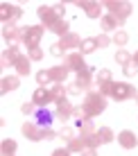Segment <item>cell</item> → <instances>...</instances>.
<instances>
[{
	"instance_id": "cell-1",
	"label": "cell",
	"mask_w": 138,
	"mask_h": 156,
	"mask_svg": "<svg viewBox=\"0 0 138 156\" xmlns=\"http://www.w3.org/2000/svg\"><path fill=\"white\" fill-rule=\"evenodd\" d=\"M82 106L86 109V113L91 115V118H97L104 109H107V98H104L97 88H93V90H88V93H86V98H84V104H82Z\"/></svg>"
},
{
	"instance_id": "cell-2",
	"label": "cell",
	"mask_w": 138,
	"mask_h": 156,
	"mask_svg": "<svg viewBox=\"0 0 138 156\" xmlns=\"http://www.w3.org/2000/svg\"><path fill=\"white\" fill-rule=\"evenodd\" d=\"M104 9H109V14L120 23V27H122V23L131 16V12H134L131 2H125V0H107V2H104Z\"/></svg>"
},
{
	"instance_id": "cell-3",
	"label": "cell",
	"mask_w": 138,
	"mask_h": 156,
	"mask_svg": "<svg viewBox=\"0 0 138 156\" xmlns=\"http://www.w3.org/2000/svg\"><path fill=\"white\" fill-rule=\"evenodd\" d=\"M43 34H45V27H43V25H27V27H23V41H20V43H23L27 50L39 48Z\"/></svg>"
},
{
	"instance_id": "cell-4",
	"label": "cell",
	"mask_w": 138,
	"mask_h": 156,
	"mask_svg": "<svg viewBox=\"0 0 138 156\" xmlns=\"http://www.w3.org/2000/svg\"><path fill=\"white\" fill-rule=\"evenodd\" d=\"M109 98H111V100H115V102H125V100H129V98H138V93H136V88H134L131 84L113 82V84H111V93H109Z\"/></svg>"
},
{
	"instance_id": "cell-5",
	"label": "cell",
	"mask_w": 138,
	"mask_h": 156,
	"mask_svg": "<svg viewBox=\"0 0 138 156\" xmlns=\"http://www.w3.org/2000/svg\"><path fill=\"white\" fill-rule=\"evenodd\" d=\"M23 16V9L18 7V5H0V20H2V25H16V20Z\"/></svg>"
},
{
	"instance_id": "cell-6",
	"label": "cell",
	"mask_w": 138,
	"mask_h": 156,
	"mask_svg": "<svg viewBox=\"0 0 138 156\" xmlns=\"http://www.w3.org/2000/svg\"><path fill=\"white\" fill-rule=\"evenodd\" d=\"M2 39L9 43V48H18V43L23 41V27H16V25H2Z\"/></svg>"
},
{
	"instance_id": "cell-7",
	"label": "cell",
	"mask_w": 138,
	"mask_h": 156,
	"mask_svg": "<svg viewBox=\"0 0 138 156\" xmlns=\"http://www.w3.org/2000/svg\"><path fill=\"white\" fill-rule=\"evenodd\" d=\"M23 136L27 138V140H32V143H39V140H43V127H39L34 120H27L23 125Z\"/></svg>"
},
{
	"instance_id": "cell-8",
	"label": "cell",
	"mask_w": 138,
	"mask_h": 156,
	"mask_svg": "<svg viewBox=\"0 0 138 156\" xmlns=\"http://www.w3.org/2000/svg\"><path fill=\"white\" fill-rule=\"evenodd\" d=\"M39 20H41V25H43V27H48L50 30L52 25L57 23V20H59V16H57V12H55V7H48V5H41L39 7Z\"/></svg>"
},
{
	"instance_id": "cell-9",
	"label": "cell",
	"mask_w": 138,
	"mask_h": 156,
	"mask_svg": "<svg viewBox=\"0 0 138 156\" xmlns=\"http://www.w3.org/2000/svg\"><path fill=\"white\" fill-rule=\"evenodd\" d=\"M63 66H68V70H75V73H82L84 68H86V63H84V55L82 52H68L66 59H63Z\"/></svg>"
},
{
	"instance_id": "cell-10",
	"label": "cell",
	"mask_w": 138,
	"mask_h": 156,
	"mask_svg": "<svg viewBox=\"0 0 138 156\" xmlns=\"http://www.w3.org/2000/svg\"><path fill=\"white\" fill-rule=\"evenodd\" d=\"M75 5L82 9V12H86L88 18H100V14H102V9H104V5L93 2V0H77Z\"/></svg>"
},
{
	"instance_id": "cell-11",
	"label": "cell",
	"mask_w": 138,
	"mask_h": 156,
	"mask_svg": "<svg viewBox=\"0 0 138 156\" xmlns=\"http://www.w3.org/2000/svg\"><path fill=\"white\" fill-rule=\"evenodd\" d=\"M32 102H34L39 109H45V106L52 102V95H50V90H48L45 86H39V88L34 90V95H32Z\"/></svg>"
},
{
	"instance_id": "cell-12",
	"label": "cell",
	"mask_w": 138,
	"mask_h": 156,
	"mask_svg": "<svg viewBox=\"0 0 138 156\" xmlns=\"http://www.w3.org/2000/svg\"><path fill=\"white\" fill-rule=\"evenodd\" d=\"M73 111H75V106L70 104L68 100H63V102H57V111H55V118L57 120H70L73 118Z\"/></svg>"
},
{
	"instance_id": "cell-13",
	"label": "cell",
	"mask_w": 138,
	"mask_h": 156,
	"mask_svg": "<svg viewBox=\"0 0 138 156\" xmlns=\"http://www.w3.org/2000/svg\"><path fill=\"white\" fill-rule=\"evenodd\" d=\"M118 143H120V147H125V149H134V147H138L136 133L129 131V129H125V131L118 133Z\"/></svg>"
},
{
	"instance_id": "cell-14",
	"label": "cell",
	"mask_w": 138,
	"mask_h": 156,
	"mask_svg": "<svg viewBox=\"0 0 138 156\" xmlns=\"http://www.w3.org/2000/svg\"><path fill=\"white\" fill-rule=\"evenodd\" d=\"M75 82H77L79 86H82V88L86 90V93H88V90H93V88H91V86L95 84V82H93V70L86 66L82 73H77V79H75Z\"/></svg>"
},
{
	"instance_id": "cell-15",
	"label": "cell",
	"mask_w": 138,
	"mask_h": 156,
	"mask_svg": "<svg viewBox=\"0 0 138 156\" xmlns=\"http://www.w3.org/2000/svg\"><path fill=\"white\" fill-rule=\"evenodd\" d=\"M23 57V52H20V48H7V50L2 52V57H0V61H2V66H16V61Z\"/></svg>"
},
{
	"instance_id": "cell-16",
	"label": "cell",
	"mask_w": 138,
	"mask_h": 156,
	"mask_svg": "<svg viewBox=\"0 0 138 156\" xmlns=\"http://www.w3.org/2000/svg\"><path fill=\"white\" fill-rule=\"evenodd\" d=\"M48 73H50V77H52L55 84H63L68 79V73H70V70H68V66H52Z\"/></svg>"
},
{
	"instance_id": "cell-17",
	"label": "cell",
	"mask_w": 138,
	"mask_h": 156,
	"mask_svg": "<svg viewBox=\"0 0 138 156\" xmlns=\"http://www.w3.org/2000/svg\"><path fill=\"white\" fill-rule=\"evenodd\" d=\"M59 45L63 48V50H73V48L82 45V39H79L77 34H73V32H68L66 36H61V39H59Z\"/></svg>"
},
{
	"instance_id": "cell-18",
	"label": "cell",
	"mask_w": 138,
	"mask_h": 156,
	"mask_svg": "<svg viewBox=\"0 0 138 156\" xmlns=\"http://www.w3.org/2000/svg\"><path fill=\"white\" fill-rule=\"evenodd\" d=\"M32 59L27 57V55H23L18 59V61H16V73H18V77H27V75L32 73Z\"/></svg>"
},
{
	"instance_id": "cell-19",
	"label": "cell",
	"mask_w": 138,
	"mask_h": 156,
	"mask_svg": "<svg viewBox=\"0 0 138 156\" xmlns=\"http://www.w3.org/2000/svg\"><path fill=\"white\" fill-rule=\"evenodd\" d=\"M2 86H0V90L2 93H7V90H16L20 86V79H18V75H7V77H2V82H0Z\"/></svg>"
},
{
	"instance_id": "cell-20",
	"label": "cell",
	"mask_w": 138,
	"mask_h": 156,
	"mask_svg": "<svg viewBox=\"0 0 138 156\" xmlns=\"http://www.w3.org/2000/svg\"><path fill=\"white\" fill-rule=\"evenodd\" d=\"M36 125H39V127H50V122H52V118H55V113H50V111H48V109H39V111H36Z\"/></svg>"
},
{
	"instance_id": "cell-21",
	"label": "cell",
	"mask_w": 138,
	"mask_h": 156,
	"mask_svg": "<svg viewBox=\"0 0 138 156\" xmlns=\"http://www.w3.org/2000/svg\"><path fill=\"white\" fill-rule=\"evenodd\" d=\"M50 95H52V102H63V100H66V95H68V88L63 84H52Z\"/></svg>"
},
{
	"instance_id": "cell-22",
	"label": "cell",
	"mask_w": 138,
	"mask_h": 156,
	"mask_svg": "<svg viewBox=\"0 0 138 156\" xmlns=\"http://www.w3.org/2000/svg\"><path fill=\"white\" fill-rule=\"evenodd\" d=\"M16 149H18V145H16V140H12V138H5V140L0 143V156H14Z\"/></svg>"
},
{
	"instance_id": "cell-23",
	"label": "cell",
	"mask_w": 138,
	"mask_h": 156,
	"mask_svg": "<svg viewBox=\"0 0 138 156\" xmlns=\"http://www.w3.org/2000/svg\"><path fill=\"white\" fill-rule=\"evenodd\" d=\"M95 50H97V41H95V36L82 39V45H79V52H82V55H93Z\"/></svg>"
},
{
	"instance_id": "cell-24",
	"label": "cell",
	"mask_w": 138,
	"mask_h": 156,
	"mask_svg": "<svg viewBox=\"0 0 138 156\" xmlns=\"http://www.w3.org/2000/svg\"><path fill=\"white\" fill-rule=\"evenodd\" d=\"M102 30H104V32H118V30H120V23H118L111 14H104V16H102Z\"/></svg>"
},
{
	"instance_id": "cell-25",
	"label": "cell",
	"mask_w": 138,
	"mask_h": 156,
	"mask_svg": "<svg viewBox=\"0 0 138 156\" xmlns=\"http://www.w3.org/2000/svg\"><path fill=\"white\" fill-rule=\"evenodd\" d=\"M127 41H129V36H127L125 30L113 32V36H111V43H113V45H118V50H122V48L127 45Z\"/></svg>"
},
{
	"instance_id": "cell-26",
	"label": "cell",
	"mask_w": 138,
	"mask_h": 156,
	"mask_svg": "<svg viewBox=\"0 0 138 156\" xmlns=\"http://www.w3.org/2000/svg\"><path fill=\"white\" fill-rule=\"evenodd\" d=\"M79 138L84 140V145H86L88 149H97L100 145H102V143H100V138H97V133H82Z\"/></svg>"
},
{
	"instance_id": "cell-27",
	"label": "cell",
	"mask_w": 138,
	"mask_h": 156,
	"mask_svg": "<svg viewBox=\"0 0 138 156\" xmlns=\"http://www.w3.org/2000/svg\"><path fill=\"white\" fill-rule=\"evenodd\" d=\"M73 120H75L77 125H82V122H88V120H93V118L86 113L84 106H75V111H73Z\"/></svg>"
},
{
	"instance_id": "cell-28",
	"label": "cell",
	"mask_w": 138,
	"mask_h": 156,
	"mask_svg": "<svg viewBox=\"0 0 138 156\" xmlns=\"http://www.w3.org/2000/svg\"><path fill=\"white\" fill-rule=\"evenodd\" d=\"M113 82V75H111V70H107V68H102L97 75H95V84L97 86H104V84H111Z\"/></svg>"
},
{
	"instance_id": "cell-29",
	"label": "cell",
	"mask_w": 138,
	"mask_h": 156,
	"mask_svg": "<svg viewBox=\"0 0 138 156\" xmlns=\"http://www.w3.org/2000/svg\"><path fill=\"white\" fill-rule=\"evenodd\" d=\"M97 138H100V143H102V145H109L115 136H113V131H111V127H100L97 129Z\"/></svg>"
},
{
	"instance_id": "cell-30",
	"label": "cell",
	"mask_w": 138,
	"mask_h": 156,
	"mask_svg": "<svg viewBox=\"0 0 138 156\" xmlns=\"http://www.w3.org/2000/svg\"><path fill=\"white\" fill-rule=\"evenodd\" d=\"M68 27H70V25H68V20H66V18H59V20L50 27V32H55V34H59V36H66V34H68Z\"/></svg>"
},
{
	"instance_id": "cell-31",
	"label": "cell",
	"mask_w": 138,
	"mask_h": 156,
	"mask_svg": "<svg viewBox=\"0 0 138 156\" xmlns=\"http://www.w3.org/2000/svg\"><path fill=\"white\" fill-rule=\"evenodd\" d=\"M66 147H68V152H70V154H82L84 149H86V145H84L82 138H73V140L68 143Z\"/></svg>"
},
{
	"instance_id": "cell-32",
	"label": "cell",
	"mask_w": 138,
	"mask_h": 156,
	"mask_svg": "<svg viewBox=\"0 0 138 156\" xmlns=\"http://www.w3.org/2000/svg\"><path fill=\"white\" fill-rule=\"evenodd\" d=\"M115 63H120V66H129V63H131V55L125 50V48L115 52Z\"/></svg>"
},
{
	"instance_id": "cell-33",
	"label": "cell",
	"mask_w": 138,
	"mask_h": 156,
	"mask_svg": "<svg viewBox=\"0 0 138 156\" xmlns=\"http://www.w3.org/2000/svg\"><path fill=\"white\" fill-rule=\"evenodd\" d=\"M50 82H52V77H50V73H48V70H39V73H36V84L45 86V84H50Z\"/></svg>"
},
{
	"instance_id": "cell-34",
	"label": "cell",
	"mask_w": 138,
	"mask_h": 156,
	"mask_svg": "<svg viewBox=\"0 0 138 156\" xmlns=\"http://www.w3.org/2000/svg\"><path fill=\"white\" fill-rule=\"evenodd\" d=\"M77 127H79V131H82V133H97V129H95L93 120H88V122H82V125H77Z\"/></svg>"
},
{
	"instance_id": "cell-35",
	"label": "cell",
	"mask_w": 138,
	"mask_h": 156,
	"mask_svg": "<svg viewBox=\"0 0 138 156\" xmlns=\"http://www.w3.org/2000/svg\"><path fill=\"white\" fill-rule=\"evenodd\" d=\"M59 138H63L66 143H70L73 138H75V131H73L70 127H61V131H59Z\"/></svg>"
},
{
	"instance_id": "cell-36",
	"label": "cell",
	"mask_w": 138,
	"mask_h": 156,
	"mask_svg": "<svg viewBox=\"0 0 138 156\" xmlns=\"http://www.w3.org/2000/svg\"><path fill=\"white\" fill-rule=\"evenodd\" d=\"M20 111H23L25 115H32V113H36V111H39V106H36L34 102H25V104L20 106Z\"/></svg>"
},
{
	"instance_id": "cell-37",
	"label": "cell",
	"mask_w": 138,
	"mask_h": 156,
	"mask_svg": "<svg viewBox=\"0 0 138 156\" xmlns=\"http://www.w3.org/2000/svg\"><path fill=\"white\" fill-rule=\"evenodd\" d=\"M27 57L32 61H41V59H43V50H41V48H32V50H27Z\"/></svg>"
},
{
	"instance_id": "cell-38",
	"label": "cell",
	"mask_w": 138,
	"mask_h": 156,
	"mask_svg": "<svg viewBox=\"0 0 138 156\" xmlns=\"http://www.w3.org/2000/svg\"><path fill=\"white\" fill-rule=\"evenodd\" d=\"M95 41H97V48H107V45H111V36H107V34L95 36Z\"/></svg>"
},
{
	"instance_id": "cell-39",
	"label": "cell",
	"mask_w": 138,
	"mask_h": 156,
	"mask_svg": "<svg viewBox=\"0 0 138 156\" xmlns=\"http://www.w3.org/2000/svg\"><path fill=\"white\" fill-rule=\"evenodd\" d=\"M59 136V131H55V129H50V127H43V140H52V138H57Z\"/></svg>"
},
{
	"instance_id": "cell-40",
	"label": "cell",
	"mask_w": 138,
	"mask_h": 156,
	"mask_svg": "<svg viewBox=\"0 0 138 156\" xmlns=\"http://www.w3.org/2000/svg\"><path fill=\"white\" fill-rule=\"evenodd\" d=\"M66 88H68V95H82V90H84L77 82H73L70 86H66Z\"/></svg>"
},
{
	"instance_id": "cell-41",
	"label": "cell",
	"mask_w": 138,
	"mask_h": 156,
	"mask_svg": "<svg viewBox=\"0 0 138 156\" xmlns=\"http://www.w3.org/2000/svg\"><path fill=\"white\" fill-rule=\"evenodd\" d=\"M122 70H125V77H136V70H138V68L134 66V63H129V66H125Z\"/></svg>"
},
{
	"instance_id": "cell-42",
	"label": "cell",
	"mask_w": 138,
	"mask_h": 156,
	"mask_svg": "<svg viewBox=\"0 0 138 156\" xmlns=\"http://www.w3.org/2000/svg\"><path fill=\"white\" fill-rule=\"evenodd\" d=\"M50 52H52L55 57H63V52H66V50H63L59 43H55V45H50Z\"/></svg>"
},
{
	"instance_id": "cell-43",
	"label": "cell",
	"mask_w": 138,
	"mask_h": 156,
	"mask_svg": "<svg viewBox=\"0 0 138 156\" xmlns=\"http://www.w3.org/2000/svg\"><path fill=\"white\" fill-rule=\"evenodd\" d=\"M52 7H55L57 16H59V18H63V12H66V2H57V5H52Z\"/></svg>"
},
{
	"instance_id": "cell-44",
	"label": "cell",
	"mask_w": 138,
	"mask_h": 156,
	"mask_svg": "<svg viewBox=\"0 0 138 156\" xmlns=\"http://www.w3.org/2000/svg\"><path fill=\"white\" fill-rule=\"evenodd\" d=\"M52 156H70V152H68V147H61V149H55Z\"/></svg>"
},
{
	"instance_id": "cell-45",
	"label": "cell",
	"mask_w": 138,
	"mask_h": 156,
	"mask_svg": "<svg viewBox=\"0 0 138 156\" xmlns=\"http://www.w3.org/2000/svg\"><path fill=\"white\" fill-rule=\"evenodd\" d=\"M82 156H97V149H84V152H82Z\"/></svg>"
},
{
	"instance_id": "cell-46",
	"label": "cell",
	"mask_w": 138,
	"mask_h": 156,
	"mask_svg": "<svg viewBox=\"0 0 138 156\" xmlns=\"http://www.w3.org/2000/svg\"><path fill=\"white\" fill-rule=\"evenodd\" d=\"M131 63H134V66L138 68V50L134 52V55H131Z\"/></svg>"
},
{
	"instance_id": "cell-47",
	"label": "cell",
	"mask_w": 138,
	"mask_h": 156,
	"mask_svg": "<svg viewBox=\"0 0 138 156\" xmlns=\"http://www.w3.org/2000/svg\"><path fill=\"white\" fill-rule=\"evenodd\" d=\"M136 102H138V98H136Z\"/></svg>"
}]
</instances>
